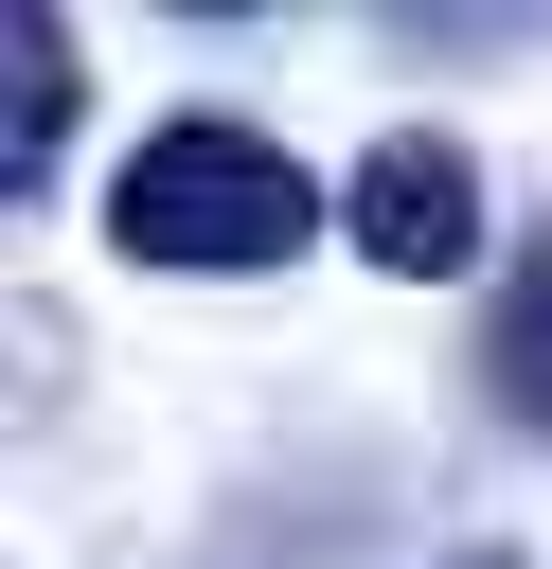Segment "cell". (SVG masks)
I'll list each match as a JSON object with an SVG mask.
<instances>
[{"instance_id":"6da1fadb","label":"cell","mask_w":552,"mask_h":569,"mask_svg":"<svg viewBox=\"0 0 552 569\" xmlns=\"http://www.w3.org/2000/svg\"><path fill=\"white\" fill-rule=\"evenodd\" d=\"M107 231H125L142 267H178V284H231V267H285V249L321 231V178H303L267 124H231V107H178V124H142V160L107 178Z\"/></svg>"},{"instance_id":"7a4b0ae2","label":"cell","mask_w":552,"mask_h":569,"mask_svg":"<svg viewBox=\"0 0 552 569\" xmlns=\"http://www.w3.org/2000/svg\"><path fill=\"white\" fill-rule=\"evenodd\" d=\"M356 249L392 267V284H445V267H481V160L445 142V124H392L374 160H356Z\"/></svg>"},{"instance_id":"3957f363","label":"cell","mask_w":552,"mask_h":569,"mask_svg":"<svg viewBox=\"0 0 552 569\" xmlns=\"http://www.w3.org/2000/svg\"><path fill=\"white\" fill-rule=\"evenodd\" d=\"M481 391L552 445V231L516 249V284H499V320H481Z\"/></svg>"},{"instance_id":"277c9868","label":"cell","mask_w":552,"mask_h":569,"mask_svg":"<svg viewBox=\"0 0 552 569\" xmlns=\"http://www.w3.org/2000/svg\"><path fill=\"white\" fill-rule=\"evenodd\" d=\"M0 53H18V124H0V196H36V178H53V142H71V36H53V18L18 0V18H0Z\"/></svg>"},{"instance_id":"5b68a950","label":"cell","mask_w":552,"mask_h":569,"mask_svg":"<svg viewBox=\"0 0 552 569\" xmlns=\"http://www.w3.org/2000/svg\"><path fill=\"white\" fill-rule=\"evenodd\" d=\"M463 569H499V551H463Z\"/></svg>"}]
</instances>
